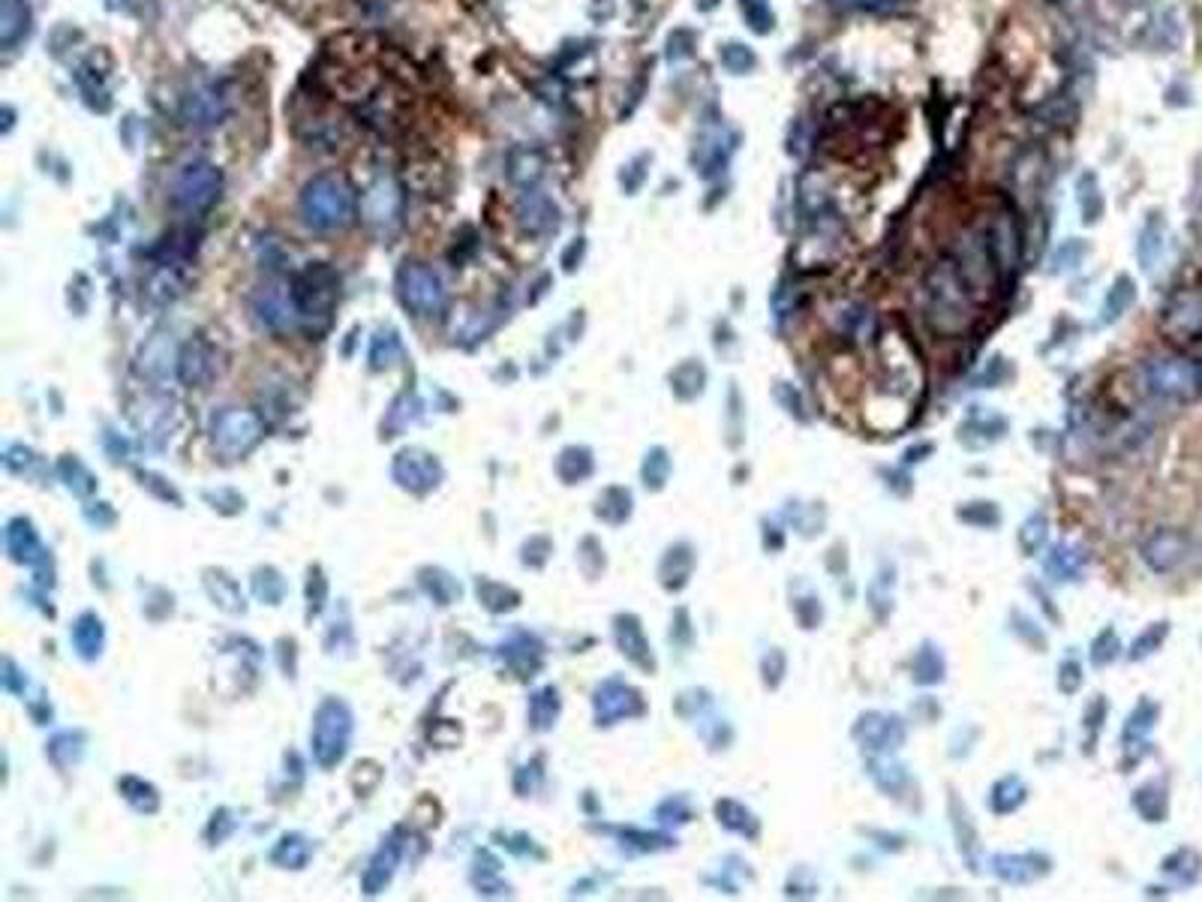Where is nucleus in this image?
<instances>
[{
    "label": "nucleus",
    "mask_w": 1202,
    "mask_h": 902,
    "mask_svg": "<svg viewBox=\"0 0 1202 902\" xmlns=\"http://www.w3.org/2000/svg\"><path fill=\"white\" fill-rule=\"evenodd\" d=\"M362 217L376 232L398 229L400 217H403V187L394 178H376L374 184L364 190Z\"/></svg>",
    "instance_id": "obj_6"
},
{
    "label": "nucleus",
    "mask_w": 1202,
    "mask_h": 902,
    "mask_svg": "<svg viewBox=\"0 0 1202 902\" xmlns=\"http://www.w3.org/2000/svg\"><path fill=\"white\" fill-rule=\"evenodd\" d=\"M256 317L268 326L271 331H286L293 329L298 317V307H295L293 289H283V286H262L256 295Z\"/></svg>",
    "instance_id": "obj_10"
},
{
    "label": "nucleus",
    "mask_w": 1202,
    "mask_h": 902,
    "mask_svg": "<svg viewBox=\"0 0 1202 902\" xmlns=\"http://www.w3.org/2000/svg\"><path fill=\"white\" fill-rule=\"evenodd\" d=\"M27 24H31V12H27L22 0H3V7H0V43H3V48L15 46L27 34Z\"/></svg>",
    "instance_id": "obj_15"
},
{
    "label": "nucleus",
    "mask_w": 1202,
    "mask_h": 902,
    "mask_svg": "<svg viewBox=\"0 0 1202 902\" xmlns=\"http://www.w3.org/2000/svg\"><path fill=\"white\" fill-rule=\"evenodd\" d=\"M926 289H929V305H926V319L938 334H959V331L969 329V289L962 286V277H959L957 262H938L929 277H926Z\"/></svg>",
    "instance_id": "obj_2"
},
{
    "label": "nucleus",
    "mask_w": 1202,
    "mask_h": 902,
    "mask_svg": "<svg viewBox=\"0 0 1202 902\" xmlns=\"http://www.w3.org/2000/svg\"><path fill=\"white\" fill-rule=\"evenodd\" d=\"M398 289L403 305L415 317H436L445 307V286L443 277L421 262H407L398 274Z\"/></svg>",
    "instance_id": "obj_4"
},
{
    "label": "nucleus",
    "mask_w": 1202,
    "mask_h": 902,
    "mask_svg": "<svg viewBox=\"0 0 1202 902\" xmlns=\"http://www.w3.org/2000/svg\"><path fill=\"white\" fill-rule=\"evenodd\" d=\"M743 10H746L748 27H755L758 34H767L772 24V10L767 0H743Z\"/></svg>",
    "instance_id": "obj_19"
},
{
    "label": "nucleus",
    "mask_w": 1202,
    "mask_h": 902,
    "mask_svg": "<svg viewBox=\"0 0 1202 902\" xmlns=\"http://www.w3.org/2000/svg\"><path fill=\"white\" fill-rule=\"evenodd\" d=\"M337 286L340 277L328 265H310V269H304L293 283V298L295 307H298V317L328 319L331 307L337 301Z\"/></svg>",
    "instance_id": "obj_5"
},
{
    "label": "nucleus",
    "mask_w": 1202,
    "mask_h": 902,
    "mask_svg": "<svg viewBox=\"0 0 1202 902\" xmlns=\"http://www.w3.org/2000/svg\"><path fill=\"white\" fill-rule=\"evenodd\" d=\"M407 187H412L415 193H424V196H443L445 190L451 187V175H448V165L433 157V153H415L407 163Z\"/></svg>",
    "instance_id": "obj_9"
},
{
    "label": "nucleus",
    "mask_w": 1202,
    "mask_h": 902,
    "mask_svg": "<svg viewBox=\"0 0 1202 902\" xmlns=\"http://www.w3.org/2000/svg\"><path fill=\"white\" fill-rule=\"evenodd\" d=\"M226 112H229V100L222 94L220 84H196L181 103V115L190 127H214L226 117Z\"/></svg>",
    "instance_id": "obj_8"
},
{
    "label": "nucleus",
    "mask_w": 1202,
    "mask_h": 902,
    "mask_svg": "<svg viewBox=\"0 0 1202 902\" xmlns=\"http://www.w3.org/2000/svg\"><path fill=\"white\" fill-rule=\"evenodd\" d=\"M1079 205H1083V214H1086V224H1095V220L1100 217V212H1103L1098 184H1095V178L1091 175H1083V181H1079Z\"/></svg>",
    "instance_id": "obj_17"
},
{
    "label": "nucleus",
    "mask_w": 1202,
    "mask_h": 902,
    "mask_svg": "<svg viewBox=\"0 0 1202 902\" xmlns=\"http://www.w3.org/2000/svg\"><path fill=\"white\" fill-rule=\"evenodd\" d=\"M1079 256H1083V247L1071 241V244L1058 250V256H1055V265H1062V262H1076Z\"/></svg>",
    "instance_id": "obj_23"
},
{
    "label": "nucleus",
    "mask_w": 1202,
    "mask_h": 902,
    "mask_svg": "<svg viewBox=\"0 0 1202 902\" xmlns=\"http://www.w3.org/2000/svg\"><path fill=\"white\" fill-rule=\"evenodd\" d=\"M691 46H695V36L689 34V31H679V34L671 36V60H677V58H689L691 55Z\"/></svg>",
    "instance_id": "obj_22"
},
{
    "label": "nucleus",
    "mask_w": 1202,
    "mask_h": 902,
    "mask_svg": "<svg viewBox=\"0 0 1202 902\" xmlns=\"http://www.w3.org/2000/svg\"><path fill=\"white\" fill-rule=\"evenodd\" d=\"M346 740H350V713H346V707L334 701L322 704L313 728L316 758L322 764L340 762V755L346 750Z\"/></svg>",
    "instance_id": "obj_7"
},
{
    "label": "nucleus",
    "mask_w": 1202,
    "mask_h": 902,
    "mask_svg": "<svg viewBox=\"0 0 1202 902\" xmlns=\"http://www.w3.org/2000/svg\"><path fill=\"white\" fill-rule=\"evenodd\" d=\"M541 153L536 148H517V151L508 153V175H512L514 184H536V178L541 175Z\"/></svg>",
    "instance_id": "obj_16"
},
{
    "label": "nucleus",
    "mask_w": 1202,
    "mask_h": 902,
    "mask_svg": "<svg viewBox=\"0 0 1202 902\" xmlns=\"http://www.w3.org/2000/svg\"><path fill=\"white\" fill-rule=\"evenodd\" d=\"M222 190V175L220 169L214 163H205V160H196V163H187L181 169V175L175 178V187H172V202L184 214H199L208 212L214 202L220 199Z\"/></svg>",
    "instance_id": "obj_3"
},
{
    "label": "nucleus",
    "mask_w": 1202,
    "mask_h": 902,
    "mask_svg": "<svg viewBox=\"0 0 1202 902\" xmlns=\"http://www.w3.org/2000/svg\"><path fill=\"white\" fill-rule=\"evenodd\" d=\"M722 64L728 67V70L734 72V76H743V72H748L752 67H755V55H752L746 46L731 43V46L722 48Z\"/></svg>",
    "instance_id": "obj_18"
},
{
    "label": "nucleus",
    "mask_w": 1202,
    "mask_h": 902,
    "mask_svg": "<svg viewBox=\"0 0 1202 902\" xmlns=\"http://www.w3.org/2000/svg\"><path fill=\"white\" fill-rule=\"evenodd\" d=\"M214 439L226 452H247L259 439V422L250 412H222L220 422L214 424Z\"/></svg>",
    "instance_id": "obj_12"
},
{
    "label": "nucleus",
    "mask_w": 1202,
    "mask_h": 902,
    "mask_svg": "<svg viewBox=\"0 0 1202 902\" xmlns=\"http://www.w3.org/2000/svg\"><path fill=\"white\" fill-rule=\"evenodd\" d=\"M517 220L526 232H548L557 226V208L548 196H541L536 190L524 193V199L517 205Z\"/></svg>",
    "instance_id": "obj_14"
},
{
    "label": "nucleus",
    "mask_w": 1202,
    "mask_h": 902,
    "mask_svg": "<svg viewBox=\"0 0 1202 902\" xmlns=\"http://www.w3.org/2000/svg\"><path fill=\"white\" fill-rule=\"evenodd\" d=\"M301 217L319 232H337L355 217V190L346 178L334 172L310 178L301 193Z\"/></svg>",
    "instance_id": "obj_1"
},
{
    "label": "nucleus",
    "mask_w": 1202,
    "mask_h": 902,
    "mask_svg": "<svg viewBox=\"0 0 1202 902\" xmlns=\"http://www.w3.org/2000/svg\"><path fill=\"white\" fill-rule=\"evenodd\" d=\"M716 3H719V0H701V10H712Z\"/></svg>",
    "instance_id": "obj_24"
},
{
    "label": "nucleus",
    "mask_w": 1202,
    "mask_h": 902,
    "mask_svg": "<svg viewBox=\"0 0 1202 902\" xmlns=\"http://www.w3.org/2000/svg\"><path fill=\"white\" fill-rule=\"evenodd\" d=\"M839 10H869V12H893L900 10L905 0H829Z\"/></svg>",
    "instance_id": "obj_20"
},
{
    "label": "nucleus",
    "mask_w": 1202,
    "mask_h": 902,
    "mask_svg": "<svg viewBox=\"0 0 1202 902\" xmlns=\"http://www.w3.org/2000/svg\"><path fill=\"white\" fill-rule=\"evenodd\" d=\"M295 133L301 136L310 148H337L340 141L346 139V127L343 121L334 115H328L322 109H313L307 115H295Z\"/></svg>",
    "instance_id": "obj_11"
},
{
    "label": "nucleus",
    "mask_w": 1202,
    "mask_h": 902,
    "mask_svg": "<svg viewBox=\"0 0 1202 902\" xmlns=\"http://www.w3.org/2000/svg\"><path fill=\"white\" fill-rule=\"evenodd\" d=\"M1127 301H1131V283L1121 281L1107 298V317H1119L1121 310L1127 307Z\"/></svg>",
    "instance_id": "obj_21"
},
{
    "label": "nucleus",
    "mask_w": 1202,
    "mask_h": 902,
    "mask_svg": "<svg viewBox=\"0 0 1202 902\" xmlns=\"http://www.w3.org/2000/svg\"><path fill=\"white\" fill-rule=\"evenodd\" d=\"M986 238H989V250H993L995 269L1014 271L1016 262H1019V232H1016L1014 217H1010V214H998Z\"/></svg>",
    "instance_id": "obj_13"
}]
</instances>
